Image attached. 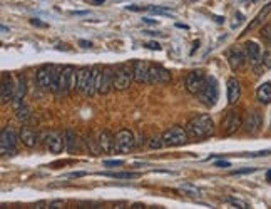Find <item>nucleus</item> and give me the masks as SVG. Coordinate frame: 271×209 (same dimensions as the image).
<instances>
[{
    "label": "nucleus",
    "mask_w": 271,
    "mask_h": 209,
    "mask_svg": "<svg viewBox=\"0 0 271 209\" xmlns=\"http://www.w3.org/2000/svg\"><path fill=\"white\" fill-rule=\"evenodd\" d=\"M122 164H124V161H121V159H119V161H105L104 162L105 167H116V166H122Z\"/></svg>",
    "instance_id": "nucleus-35"
},
{
    "label": "nucleus",
    "mask_w": 271,
    "mask_h": 209,
    "mask_svg": "<svg viewBox=\"0 0 271 209\" xmlns=\"http://www.w3.org/2000/svg\"><path fill=\"white\" fill-rule=\"evenodd\" d=\"M161 138H163V144L166 147H178V146L186 144L187 139H189V136H187L186 127L182 129V127H179V126H174L171 129H168Z\"/></svg>",
    "instance_id": "nucleus-8"
},
{
    "label": "nucleus",
    "mask_w": 271,
    "mask_h": 209,
    "mask_svg": "<svg viewBox=\"0 0 271 209\" xmlns=\"http://www.w3.org/2000/svg\"><path fill=\"white\" fill-rule=\"evenodd\" d=\"M149 70L151 64L146 61L134 62V82L137 84H149Z\"/></svg>",
    "instance_id": "nucleus-18"
},
{
    "label": "nucleus",
    "mask_w": 271,
    "mask_h": 209,
    "mask_svg": "<svg viewBox=\"0 0 271 209\" xmlns=\"http://www.w3.org/2000/svg\"><path fill=\"white\" fill-rule=\"evenodd\" d=\"M77 90L87 95V97H92L94 94H97L92 67H81V69H77Z\"/></svg>",
    "instance_id": "nucleus-3"
},
{
    "label": "nucleus",
    "mask_w": 271,
    "mask_h": 209,
    "mask_svg": "<svg viewBox=\"0 0 271 209\" xmlns=\"http://www.w3.org/2000/svg\"><path fill=\"white\" fill-rule=\"evenodd\" d=\"M136 147V138L129 129H121L116 134V147L114 154H129Z\"/></svg>",
    "instance_id": "nucleus-9"
},
{
    "label": "nucleus",
    "mask_w": 271,
    "mask_h": 209,
    "mask_svg": "<svg viewBox=\"0 0 271 209\" xmlns=\"http://www.w3.org/2000/svg\"><path fill=\"white\" fill-rule=\"evenodd\" d=\"M97 147L102 154H114L116 136H112L109 131H102V133L97 136Z\"/></svg>",
    "instance_id": "nucleus-17"
},
{
    "label": "nucleus",
    "mask_w": 271,
    "mask_h": 209,
    "mask_svg": "<svg viewBox=\"0 0 271 209\" xmlns=\"http://www.w3.org/2000/svg\"><path fill=\"white\" fill-rule=\"evenodd\" d=\"M94 77H95V89L97 94H109L114 89V70L111 67L94 66Z\"/></svg>",
    "instance_id": "nucleus-4"
},
{
    "label": "nucleus",
    "mask_w": 271,
    "mask_h": 209,
    "mask_svg": "<svg viewBox=\"0 0 271 209\" xmlns=\"http://www.w3.org/2000/svg\"><path fill=\"white\" fill-rule=\"evenodd\" d=\"M47 149L52 154H61L62 151H66V138H64V133H59V131H52L47 136Z\"/></svg>",
    "instance_id": "nucleus-14"
},
{
    "label": "nucleus",
    "mask_w": 271,
    "mask_h": 209,
    "mask_svg": "<svg viewBox=\"0 0 271 209\" xmlns=\"http://www.w3.org/2000/svg\"><path fill=\"white\" fill-rule=\"evenodd\" d=\"M132 209H141V208H144V204H141V203H137V204H132L131 206Z\"/></svg>",
    "instance_id": "nucleus-44"
},
{
    "label": "nucleus",
    "mask_w": 271,
    "mask_h": 209,
    "mask_svg": "<svg viewBox=\"0 0 271 209\" xmlns=\"http://www.w3.org/2000/svg\"><path fill=\"white\" fill-rule=\"evenodd\" d=\"M59 74H61V67L47 64L42 66L37 70V84L40 89L49 90V92H57V84H59Z\"/></svg>",
    "instance_id": "nucleus-2"
},
{
    "label": "nucleus",
    "mask_w": 271,
    "mask_h": 209,
    "mask_svg": "<svg viewBox=\"0 0 271 209\" xmlns=\"http://www.w3.org/2000/svg\"><path fill=\"white\" fill-rule=\"evenodd\" d=\"M146 47L151 49V51H161V45L158 42H146Z\"/></svg>",
    "instance_id": "nucleus-36"
},
{
    "label": "nucleus",
    "mask_w": 271,
    "mask_h": 209,
    "mask_svg": "<svg viewBox=\"0 0 271 209\" xmlns=\"http://www.w3.org/2000/svg\"><path fill=\"white\" fill-rule=\"evenodd\" d=\"M104 176H111L114 179H132L136 178V172H104Z\"/></svg>",
    "instance_id": "nucleus-28"
},
{
    "label": "nucleus",
    "mask_w": 271,
    "mask_h": 209,
    "mask_svg": "<svg viewBox=\"0 0 271 209\" xmlns=\"http://www.w3.org/2000/svg\"><path fill=\"white\" fill-rule=\"evenodd\" d=\"M19 140L24 144L25 147H35L39 142V134L35 133L32 127H22L20 133H19Z\"/></svg>",
    "instance_id": "nucleus-20"
},
{
    "label": "nucleus",
    "mask_w": 271,
    "mask_h": 209,
    "mask_svg": "<svg viewBox=\"0 0 271 209\" xmlns=\"http://www.w3.org/2000/svg\"><path fill=\"white\" fill-rule=\"evenodd\" d=\"M134 80V64H121L114 70V90H126Z\"/></svg>",
    "instance_id": "nucleus-6"
},
{
    "label": "nucleus",
    "mask_w": 271,
    "mask_h": 209,
    "mask_svg": "<svg viewBox=\"0 0 271 209\" xmlns=\"http://www.w3.org/2000/svg\"><path fill=\"white\" fill-rule=\"evenodd\" d=\"M64 138H66V151L69 154H74L77 151V142H79L77 134L74 133V131L67 129V131H64Z\"/></svg>",
    "instance_id": "nucleus-25"
},
{
    "label": "nucleus",
    "mask_w": 271,
    "mask_h": 209,
    "mask_svg": "<svg viewBox=\"0 0 271 209\" xmlns=\"http://www.w3.org/2000/svg\"><path fill=\"white\" fill-rule=\"evenodd\" d=\"M76 89H77V69L74 66H62L61 74H59L57 92L67 95Z\"/></svg>",
    "instance_id": "nucleus-5"
},
{
    "label": "nucleus",
    "mask_w": 271,
    "mask_h": 209,
    "mask_svg": "<svg viewBox=\"0 0 271 209\" xmlns=\"http://www.w3.org/2000/svg\"><path fill=\"white\" fill-rule=\"evenodd\" d=\"M13 101V80L12 77L7 74L2 75V102Z\"/></svg>",
    "instance_id": "nucleus-23"
},
{
    "label": "nucleus",
    "mask_w": 271,
    "mask_h": 209,
    "mask_svg": "<svg viewBox=\"0 0 271 209\" xmlns=\"http://www.w3.org/2000/svg\"><path fill=\"white\" fill-rule=\"evenodd\" d=\"M81 45H82V47H92V44H90V42H87V40H81V42H79Z\"/></svg>",
    "instance_id": "nucleus-41"
},
{
    "label": "nucleus",
    "mask_w": 271,
    "mask_h": 209,
    "mask_svg": "<svg viewBox=\"0 0 271 209\" xmlns=\"http://www.w3.org/2000/svg\"><path fill=\"white\" fill-rule=\"evenodd\" d=\"M30 24L32 25H37V27H47V24H44V22H40L37 19H30Z\"/></svg>",
    "instance_id": "nucleus-40"
},
{
    "label": "nucleus",
    "mask_w": 271,
    "mask_h": 209,
    "mask_svg": "<svg viewBox=\"0 0 271 209\" xmlns=\"http://www.w3.org/2000/svg\"><path fill=\"white\" fill-rule=\"evenodd\" d=\"M206 82H208V75L204 74L203 70L196 69L187 74L186 80H184V85H186V90L192 95H197L203 90V87L206 85Z\"/></svg>",
    "instance_id": "nucleus-10"
},
{
    "label": "nucleus",
    "mask_w": 271,
    "mask_h": 209,
    "mask_svg": "<svg viewBox=\"0 0 271 209\" xmlns=\"http://www.w3.org/2000/svg\"><path fill=\"white\" fill-rule=\"evenodd\" d=\"M25 90H27L25 79L22 75H17L15 82H13V101H15V99H24Z\"/></svg>",
    "instance_id": "nucleus-27"
},
{
    "label": "nucleus",
    "mask_w": 271,
    "mask_h": 209,
    "mask_svg": "<svg viewBox=\"0 0 271 209\" xmlns=\"http://www.w3.org/2000/svg\"><path fill=\"white\" fill-rule=\"evenodd\" d=\"M245 54H246L248 62H250L256 70H260V66H263V54H261L260 45L250 40V42L245 44Z\"/></svg>",
    "instance_id": "nucleus-13"
},
{
    "label": "nucleus",
    "mask_w": 271,
    "mask_h": 209,
    "mask_svg": "<svg viewBox=\"0 0 271 209\" xmlns=\"http://www.w3.org/2000/svg\"><path fill=\"white\" fill-rule=\"evenodd\" d=\"M246 54L241 52L240 49H233V51L228 52V62H229V67H231L233 70H243L246 66Z\"/></svg>",
    "instance_id": "nucleus-19"
},
{
    "label": "nucleus",
    "mask_w": 271,
    "mask_h": 209,
    "mask_svg": "<svg viewBox=\"0 0 271 209\" xmlns=\"http://www.w3.org/2000/svg\"><path fill=\"white\" fill-rule=\"evenodd\" d=\"M226 201L229 204H233L234 208H240V209H250V204H248L246 201H243V199L240 198H228Z\"/></svg>",
    "instance_id": "nucleus-30"
},
{
    "label": "nucleus",
    "mask_w": 271,
    "mask_h": 209,
    "mask_svg": "<svg viewBox=\"0 0 271 209\" xmlns=\"http://www.w3.org/2000/svg\"><path fill=\"white\" fill-rule=\"evenodd\" d=\"M64 206V201H52L49 204V208L50 209H56V208H62Z\"/></svg>",
    "instance_id": "nucleus-38"
},
{
    "label": "nucleus",
    "mask_w": 271,
    "mask_h": 209,
    "mask_svg": "<svg viewBox=\"0 0 271 209\" xmlns=\"http://www.w3.org/2000/svg\"><path fill=\"white\" fill-rule=\"evenodd\" d=\"M186 131L189 139H206L214 133V122L208 114L196 116L186 124Z\"/></svg>",
    "instance_id": "nucleus-1"
},
{
    "label": "nucleus",
    "mask_w": 271,
    "mask_h": 209,
    "mask_svg": "<svg viewBox=\"0 0 271 209\" xmlns=\"http://www.w3.org/2000/svg\"><path fill=\"white\" fill-rule=\"evenodd\" d=\"M266 179H268V181H271V169H270L268 172H266Z\"/></svg>",
    "instance_id": "nucleus-45"
},
{
    "label": "nucleus",
    "mask_w": 271,
    "mask_h": 209,
    "mask_svg": "<svg viewBox=\"0 0 271 209\" xmlns=\"http://www.w3.org/2000/svg\"><path fill=\"white\" fill-rule=\"evenodd\" d=\"M263 66L266 69H271V49H268V51L263 54Z\"/></svg>",
    "instance_id": "nucleus-33"
},
{
    "label": "nucleus",
    "mask_w": 271,
    "mask_h": 209,
    "mask_svg": "<svg viewBox=\"0 0 271 209\" xmlns=\"http://www.w3.org/2000/svg\"><path fill=\"white\" fill-rule=\"evenodd\" d=\"M13 111H15L17 119H19L20 122H27L32 117L30 109L22 102V99H15V101H13Z\"/></svg>",
    "instance_id": "nucleus-24"
},
{
    "label": "nucleus",
    "mask_w": 271,
    "mask_h": 209,
    "mask_svg": "<svg viewBox=\"0 0 271 209\" xmlns=\"http://www.w3.org/2000/svg\"><path fill=\"white\" fill-rule=\"evenodd\" d=\"M263 126V117L258 111H251L248 112V116L243 121V129H245L246 134H256Z\"/></svg>",
    "instance_id": "nucleus-16"
},
{
    "label": "nucleus",
    "mask_w": 271,
    "mask_h": 209,
    "mask_svg": "<svg viewBox=\"0 0 271 209\" xmlns=\"http://www.w3.org/2000/svg\"><path fill=\"white\" fill-rule=\"evenodd\" d=\"M17 134L15 129L10 126L3 127L2 133H0V154L5 156V154H10L12 151H15V144H17Z\"/></svg>",
    "instance_id": "nucleus-12"
},
{
    "label": "nucleus",
    "mask_w": 271,
    "mask_h": 209,
    "mask_svg": "<svg viewBox=\"0 0 271 209\" xmlns=\"http://www.w3.org/2000/svg\"><path fill=\"white\" fill-rule=\"evenodd\" d=\"M243 114L238 109H231L226 112V116L221 121V134L223 136H233L243 127Z\"/></svg>",
    "instance_id": "nucleus-7"
},
{
    "label": "nucleus",
    "mask_w": 271,
    "mask_h": 209,
    "mask_svg": "<svg viewBox=\"0 0 271 209\" xmlns=\"http://www.w3.org/2000/svg\"><path fill=\"white\" fill-rule=\"evenodd\" d=\"M270 13H271V2H268V3H266V5H263V8H261V10H260L258 13H256V17L250 22V25L246 27L243 34H248V32H251V30L258 29V27H260L261 24H263V22H265L266 19H268Z\"/></svg>",
    "instance_id": "nucleus-21"
},
{
    "label": "nucleus",
    "mask_w": 271,
    "mask_h": 209,
    "mask_svg": "<svg viewBox=\"0 0 271 209\" xmlns=\"http://www.w3.org/2000/svg\"><path fill=\"white\" fill-rule=\"evenodd\" d=\"M214 166L216 167H224V169H226V167H229L231 164H229L228 161H218V162H214Z\"/></svg>",
    "instance_id": "nucleus-39"
},
{
    "label": "nucleus",
    "mask_w": 271,
    "mask_h": 209,
    "mask_svg": "<svg viewBox=\"0 0 271 209\" xmlns=\"http://www.w3.org/2000/svg\"><path fill=\"white\" fill-rule=\"evenodd\" d=\"M260 35H261V39L265 40V42H268L271 44V25H265V27H261V32H260Z\"/></svg>",
    "instance_id": "nucleus-31"
},
{
    "label": "nucleus",
    "mask_w": 271,
    "mask_h": 209,
    "mask_svg": "<svg viewBox=\"0 0 271 209\" xmlns=\"http://www.w3.org/2000/svg\"><path fill=\"white\" fill-rule=\"evenodd\" d=\"M142 22H146V24H158V22H156V20H153V19H146V17H144V19H142Z\"/></svg>",
    "instance_id": "nucleus-43"
},
{
    "label": "nucleus",
    "mask_w": 271,
    "mask_h": 209,
    "mask_svg": "<svg viewBox=\"0 0 271 209\" xmlns=\"http://www.w3.org/2000/svg\"><path fill=\"white\" fill-rule=\"evenodd\" d=\"M181 191H182V193H186V194H191V196H199V194H201V189L196 188V186H192V184H182Z\"/></svg>",
    "instance_id": "nucleus-29"
},
{
    "label": "nucleus",
    "mask_w": 271,
    "mask_h": 209,
    "mask_svg": "<svg viewBox=\"0 0 271 209\" xmlns=\"http://www.w3.org/2000/svg\"><path fill=\"white\" fill-rule=\"evenodd\" d=\"M163 146H164V144H163V138H161V136H158V138H153L149 140V147L151 149H159Z\"/></svg>",
    "instance_id": "nucleus-32"
},
{
    "label": "nucleus",
    "mask_w": 271,
    "mask_h": 209,
    "mask_svg": "<svg viewBox=\"0 0 271 209\" xmlns=\"http://www.w3.org/2000/svg\"><path fill=\"white\" fill-rule=\"evenodd\" d=\"M95 3H102V2H105V0H94Z\"/></svg>",
    "instance_id": "nucleus-47"
},
{
    "label": "nucleus",
    "mask_w": 271,
    "mask_h": 209,
    "mask_svg": "<svg viewBox=\"0 0 271 209\" xmlns=\"http://www.w3.org/2000/svg\"><path fill=\"white\" fill-rule=\"evenodd\" d=\"M256 97L261 104H270L271 102V82L261 84L258 90H256Z\"/></svg>",
    "instance_id": "nucleus-26"
},
{
    "label": "nucleus",
    "mask_w": 271,
    "mask_h": 209,
    "mask_svg": "<svg viewBox=\"0 0 271 209\" xmlns=\"http://www.w3.org/2000/svg\"><path fill=\"white\" fill-rule=\"evenodd\" d=\"M197 99L206 107H213L218 102V84H216V79L208 77V82H206L203 90L197 94Z\"/></svg>",
    "instance_id": "nucleus-11"
},
{
    "label": "nucleus",
    "mask_w": 271,
    "mask_h": 209,
    "mask_svg": "<svg viewBox=\"0 0 271 209\" xmlns=\"http://www.w3.org/2000/svg\"><path fill=\"white\" fill-rule=\"evenodd\" d=\"M81 176H86V172H72L71 178H81Z\"/></svg>",
    "instance_id": "nucleus-42"
},
{
    "label": "nucleus",
    "mask_w": 271,
    "mask_h": 209,
    "mask_svg": "<svg viewBox=\"0 0 271 209\" xmlns=\"http://www.w3.org/2000/svg\"><path fill=\"white\" fill-rule=\"evenodd\" d=\"M226 89H228V102L229 104H236L238 101H240V97H241V84H240V80L234 79V77H233V79H229Z\"/></svg>",
    "instance_id": "nucleus-22"
},
{
    "label": "nucleus",
    "mask_w": 271,
    "mask_h": 209,
    "mask_svg": "<svg viewBox=\"0 0 271 209\" xmlns=\"http://www.w3.org/2000/svg\"><path fill=\"white\" fill-rule=\"evenodd\" d=\"M169 80H171V72L166 67L159 66V64H151L149 84H166Z\"/></svg>",
    "instance_id": "nucleus-15"
},
{
    "label": "nucleus",
    "mask_w": 271,
    "mask_h": 209,
    "mask_svg": "<svg viewBox=\"0 0 271 209\" xmlns=\"http://www.w3.org/2000/svg\"><path fill=\"white\" fill-rule=\"evenodd\" d=\"M176 27H179V29H187V25H182V24H176Z\"/></svg>",
    "instance_id": "nucleus-46"
},
{
    "label": "nucleus",
    "mask_w": 271,
    "mask_h": 209,
    "mask_svg": "<svg viewBox=\"0 0 271 209\" xmlns=\"http://www.w3.org/2000/svg\"><path fill=\"white\" fill-rule=\"evenodd\" d=\"M271 151H260V152H253V154H245L246 157H261V156H270Z\"/></svg>",
    "instance_id": "nucleus-34"
},
{
    "label": "nucleus",
    "mask_w": 271,
    "mask_h": 209,
    "mask_svg": "<svg viewBox=\"0 0 271 209\" xmlns=\"http://www.w3.org/2000/svg\"><path fill=\"white\" fill-rule=\"evenodd\" d=\"M255 171H256V169H253V167H250V169H240V171H234L233 174H234V176H236V174H238V176H240V174H250V172H255Z\"/></svg>",
    "instance_id": "nucleus-37"
}]
</instances>
